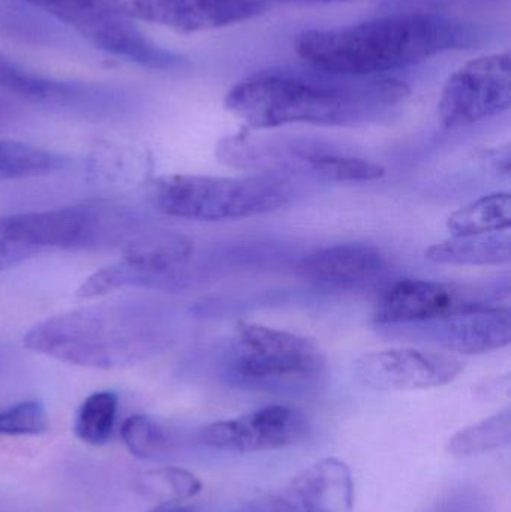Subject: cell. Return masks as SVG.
Segmentation results:
<instances>
[{
    "mask_svg": "<svg viewBox=\"0 0 511 512\" xmlns=\"http://www.w3.org/2000/svg\"><path fill=\"white\" fill-rule=\"evenodd\" d=\"M311 69V68H309ZM410 87L395 78L311 71H264L240 81L225 107L252 129L285 125L347 126L404 102Z\"/></svg>",
    "mask_w": 511,
    "mask_h": 512,
    "instance_id": "obj_1",
    "label": "cell"
},
{
    "mask_svg": "<svg viewBox=\"0 0 511 512\" xmlns=\"http://www.w3.org/2000/svg\"><path fill=\"white\" fill-rule=\"evenodd\" d=\"M471 36L464 21L438 12H396L351 26L306 30L294 48L314 71L378 77L465 47Z\"/></svg>",
    "mask_w": 511,
    "mask_h": 512,
    "instance_id": "obj_2",
    "label": "cell"
},
{
    "mask_svg": "<svg viewBox=\"0 0 511 512\" xmlns=\"http://www.w3.org/2000/svg\"><path fill=\"white\" fill-rule=\"evenodd\" d=\"M162 327L153 307L105 303L45 319L24 346L72 366L113 370L138 364L161 348Z\"/></svg>",
    "mask_w": 511,
    "mask_h": 512,
    "instance_id": "obj_3",
    "label": "cell"
},
{
    "mask_svg": "<svg viewBox=\"0 0 511 512\" xmlns=\"http://www.w3.org/2000/svg\"><path fill=\"white\" fill-rule=\"evenodd\" d=\"M293 186L278 174L246 177L167 176L153 185V204L171 218L239 221L267 215L293 200Z\"/></svg>",
    "mask_w": 511,
    "mask_h": 512,
    "instance_id": "obj_4",
    "label": "cell"
},
{
    "mask_svg": "<svg viewBox=\"0 0 511 512\" xmlns=\"http://www.w3.org/2000/svg\"><path fill=\"white\" fill-rule=\"evenodd\" d=\"M239 355L231 363L233 384L273 388L308 381L320 375L324 358L312 340L266 325L240 322Z\"/></svg>",
    "mask_w": 511,
    "mask_h": 512,
    "instance_id": "obj_5",
    "label": "cell"
},
{
    "mask_svg": "<svg viewBox=\"0 0 511 512\" xmlns=\"http://www.w3.org/2000/svg\"><path fill=\"white\" fill-rule=\"evenodd\" d=\"M510 104V53L489 54L465 63L447 80L438 102V119L444 128H462L498 116Z\"/></svg>",
    "mask_w": 511,
    "mask_h": 512,
    "instance_id": "obj_6",
    "label": "cell"
},
{
    "mask_svg": "<svg viewBox=\"0 0 511 512\" xmlns=\"http://www.w3.org/2000/svg\"><path fill=\"white\" fill-rule=\"evenodd\" d=\"M111 14L198 33L252 20L270 6L261 0H98Z\"/></svg>",
    "mask_w": 511,
    "mask_h": 512,
    "instance_id": "obj_7",
    "label": "cell"
},
{
    "mask_svg": "<svg viewBox=\"0 0 511 512\" xmlns=\"http://www.w3.org/2000/svg\"><path fill=\"white\" fill-rule=\"evenodd\" d=\"M308 432V418L299 409L270 405L242 417L209 424L198 433V441L227 453H263L297 444Z\"/></svg>",
    "mask_w": 511,
    "mask_h": 512,
    "instance_id": "obj_8",
    "label": "cell"
},
{
    "mask_svg": "<svg viewBox=\"0 0 511 512\" xmlns=\"http://www.w3.org/2000/svg\"><path fill=\"white\" fill-rule=\"evenodd\" d=\"M464 370L458 358L416 348L369 352L357 360V381L377 391H416L443 387Z\"/></svg>",
    "mask_w": 511,
    "mask_h": 512,
    "instance_id": "obj_9",
    "label": "cell"
},
{
    "mask_svg": "<svg viewBox=\"0 0 511 512\" xmlns=\"http://www.w3.org/2000/svg\"><path fill=\"white\" fill-rule=\"evenodd\" d=\"M384 267L386 258L375 246L341 243L306 255L297 262L294 273L315 288L348 291L371 282Z\"/></svg>",
    "mask_w": 511,
    "mask_h": 512,
    "instance_id": "obj_10",
    "label": "cell"
},
{
    "mask_svg": "<svg viewBox=\"0 0 511 512\" xmlns=\"http://www.w3.org/2000/svg\"><path fill=\"white\" fill-rule=\"evenodd\" d=\"M354 484L350 469L338 459H323L297 475L267 512H351Z\"/></svg>",
    "mask_w": 511,
    "mask_h": 512,
    "instance_id": "obj_11",
    "label": "cell"
},
{
    "mask_svg": "<svg viewBox=\"0 0 511 512\" xmlns=\"http://www.w3.org/2000/svg\"><path fill=\"white\" fill-rule=\"evenodd\" d=\"M467 306L470 304L462 301L453 286L434 280L405 279L384 292L375 307L374 321L377 324L434 321Z\"/></svg>",
    "mask_w": 511,
    "mask_h": 512,
    "instance_id": "obj_12",
    "label": "cell"
},
{
    "mask_svg": "<svg viewBox=\"0 0 511 512\" xmlns=\"http://www.w3.org/2000/svg\"><path fill=\"white\" fill-rule=\"evenodd\" d=\"M81 36L96 48L153 71H173L188 65L186 57L159 47L129 18L111 12L96 18L81 32Z\"/></svg>",
    "mask_w": 511,
    "mask_h": 512,
    "instance_id": "obj_13",
    "label": "cell"
},
{
    "mask_svg": "<svg viewBox=\"0 0 511 512\" xmlns=\"http://www.w3.org/2000/svg\"><path fill=\"white\" fill-rule=\"evenodd\" d=\"M441 321V343L459 354H486L506 348L511 340L509 307L470 304Z\"/></svg>",
    "mask_w": 511,
    "mask_h": 512,
    "instance_id": "obj_14",
    "label": "cell"
},
{
    "mask_svg": "<svg viewBox=\"0 0 511 512\" xmlns=\"http://www.w3.org/2000/svg\"><path fill=\"white\" fill-rule=\"evenodd\" d=\"M0 89L36 104L57 107H86L104 104L107 93L98 87L51 80L21 68L17 63L0 56Z\"/></svg>",
    "mask_w": 511,
    "mask_h": 512,
    "instance_id": "obj_15",
    "label": "cell"
},
{
    "mask_svg": "<svg viewBox=\"0 0 511 512\" xmlns=\"http://www.w3.org/2000/svg\"><path fill=\"white\" fill-rule=\"evenodd\" d=\"M426 259L434 264L447 265H501L511 259L509 231L477 234V236H452L431 246Z\"/></svg>",
    "mask_w": 511,
    "mask_h": 512,
    "instance_id": "obj_16",
    "label": "cell"
},
{
    "mask_svg": "<svg viewBox=\"0 0 511 512\" xmlns=\"http://www.w3.org/2000/svg\"><path fill=\"white\" fill-rule=\"evenodd\" d=\"M511 225V195L495 192L461 207L447 219L452 236H477V234L509 231Z\"/></svg>",
    "mask_w": 511,
    "mask_h": 512,
    "instance_id": "obj_17",
    "label": "cell"
},
{
    "mask_svg": "<svg viewBox=\"0 0 511 512\" xmlns=\"http://www.w3.org/2000/svg\"><path fill=\"white\" fill-rule=\"evenodd\" d=\"M511 442L510 408L459 430L449 441L447 450L456 457H473L500 450Z\"/></svg>",
    "mask_w": 511,
    "mask_h": 512,
    "instance_id": "obj_18",
    "label": "cell"
},
{
    "mask_svg": "<svg viewBox=\"0 0 511 512\" xmlns=\"http://www.w3.org/2000/svg\"><path fill=\"white\" fill-rule=\"evenodd\" d=\"M117 406L119 399L113 391H99L87 397L75 417L77 438L93 447L107 444L116 426Z\"/></svg>",
    "mask_w": 511,
    "mask_h": 512,
    "instance_id": "obj_19",
    "label": "cell"
},
{
    "mask_svg": "<svg viewBox=\"0 0 511 512\" xmlns=\"http://www.w3.org/2000/svg\"><path fill=\"white\" fill-rule=\"evenodd\" d=\"M201 481L180 468H161L146 472L138 480L137 489L144 498L158 505L182 504L201 492Z\"/></svg>",
    "mask_w": 511,
    "mask_h": 512,
    "instance_id": "obj_20",
    "label": "cell"
},
{
    "mask_svg": "<svg viewBox=\"0 0 511 512\" xmlns=\"http://www.w3.org/2000/svg\"><path fill=\"white\" fill-rule=\"evenodd\" d=\"M60 159L53 153L18 141L0 140V180L27 179L57 170Z\"/></svg>",
    "mask_w": 511,
    "mask_h": 512,
    "instance_id": "obj_21",
    "label": "cell"
},
{
    "mask_svg": "<svg viewBox=\"0 0 511 512\" xmlns=\"http://www.w3.org/2000/svg\"><path fill=\"white\" fill-rule=\"evenodd\" d=\"M306 165L318 176L332 182H374L386 176L383 165L351 156L309 153Z\"/></svg>",
    "mask_w": 511,
    "mask_h": 512,
    "instance_id": "obj_22",
    "label": "cell"
},
{
    "mask_svg": "<svg viewBox=\"0 0 511 512\" xmlns=\"http://www.w3.org/2000/svg\"><path fill=\"white\" fill-rule=\"evenodd\" d=\"M123 442L132 456L141 460H155L168 453L171 438L167 430L146 415H132L120 430Z\"/></svg>",
    "mask_w": 511,
    "mask_h": 512,
    "instance_id": "obj_23",
    "label": "cell"
},
{
    "mask_svg": "<svg viewBox=\"0 0 511 512\" xmlns=\"http://www.w3.org/2000/svg\"><path fill=\"white\" fill-rule=\"evenodd\" d=\"M144 159L140 155L123 150H108L96 153L90 159V173L111 186H131L140 179L141 164Z\"/></svg>",
    "mask_w": 511,
    "mask_h": 512,
    "instance_id": "obj_24",
    "label": "cell"
},
{
    "mask_svg": "<svg viewBox=\"0 0 511 512\" xmlns=\"http://www.w3.org/2000/svg\"><path fill=\"white\" fill-rule=\"evenodd\" d=\"M48 430L47 412L36 400L17 403L0 411V435H41Z\"/></svg>",
    "mask_w": 511,
    "mask_h": 512,
    "instance_id": "obj_25",
    "label": "cell"
},
{
    "mask_svg": "<svg viewBox=\"0 0 511 512\" xmlns=\"http://www.w3.org/2000/svg\"><path fill=\"white\" fill-rule=\"evenodd\" d=\"M33 8L53 15L57 20L83 32L96 18L108 12L98 0H24Z\"/></svg>",
    "mask_w": 511,
    "mask_h": 512,
    "instance_id": "obj_26",
    "label": "cell"
},
{
    "mask_svg": "<svg viewBox=\"0 0 511 512\" xmlns=\"http://www.w3.org/2000/svg\"><path fill=\"white\" fill-rule=\"evenodd\" d=\"M38 254L24 233L20 216L0 218V271L15 267Z\"/></svg>",
    "mask_w": 511,
    "mask_h": 512,
    "instance_id": "obj_27",
    "label": "cell"
},
{
    "mask_svg": "<svg viewBox=\"0 0 511 512\" xmlns=\"http://www.w3.org/2000/svg\"><path fill=\"white\" fill-rule=\"evenodd\" d=\"M488 161L491 164L492 170L497 171L498 174L510 173V150L509 146L498 147L488 153Z\"/></svg>",
    "mask_w": 511,
    "mask_h": 512,
    "instance_id": "obj_28",
    "label": "cell"
},
{
    "mask_svg": "<svg viewBox=\"0 0 511 512\" xmlns=\"http://www.w3.org/2000/svg\"><path fill=\"white\" fill-rule=\"evenodd\" d=\"M267 6L275 5V3H297V5H315V3H342L353 2V0H261Z\"/></svg>",
    "mask_w": 511,
    "mask_h": 512,
    "instance_id": "obj_29",
    "label": "cell"
},
{
    "mask_svg": "<svg viewBox=\"0 0 511 512\" xmlns=\"http://www.w3.org/2000/svg\"><path fill=\"white\" fill-rule=\"evenodd\" d=\"M411 3H416V9L413 12H435L431 11L434 6H441L444 3L455 2V0H410Z\"/></svg>",
    "mask_w": 511,
    "mask_h": 512,
    "instance_id": "obj_30",
    "label": "cell"
},
{
    "mask_svg": "<svg viewBox=\"0 0 511 512\" xmlns=\"http://www.w3.org/2000/svg\"><path fill=\"white\" fill-rule=\"evenodd\" d=\"M12 116H14V105L5 96H0V126L9 122Z\"/></svg>",
    "mask_w": 511,
    "mask_h": 512,
    "instance_id": "obj_31",
    "label": "cell"
},
{
    "mask_svg": "<svg viewBox=\"0 0 511 512\" xmlns=\"http://www.w3.org/2000/svg\"><path fill=\"white\" fill-rule=\"evenodd\" d=\"M150 512H194L191 507L182 504L158 505Z\"/></svg>",
    "mask_w": 511,
    "mask_h": 512,
    "instance_id": "obj_32",
    "label": "cell"
}]
</instances>
